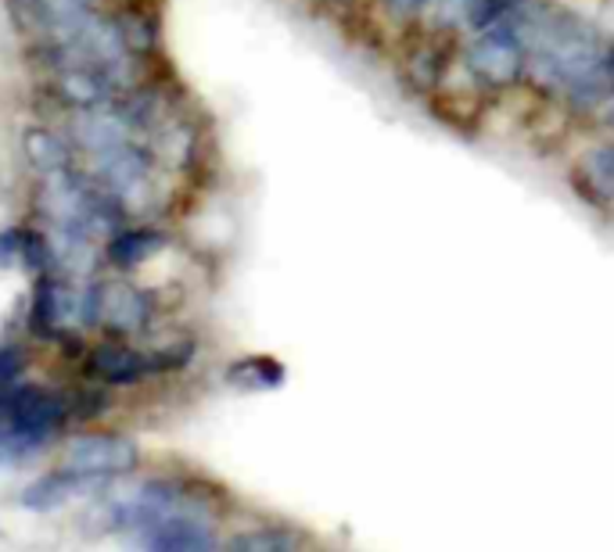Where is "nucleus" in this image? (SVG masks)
<instances>
[{
  "instance_id": "6",
  "label": "nucleus",
  "mask_w": 614,
  "mask_h": 552,
  "mask_svg": "<svg viewBox=\"0 0 614 552\" xmlns=\"http://www.w3.org/2000/svg\"><path fill=\"white\" fill-rule=\"evenodd\" d=\"M147 320H152V301L144 291L122 284V280H108V284H94V323L105 326L116 337H130L141 334Z\"/></svg>"
},
{
  "instance_id": "5",
  "label": "nucleus",
  "mask_w": 614,
  "mask_h": 552,
  "mask_svg": "<svg viewBox=\"0 0 614 552\" xmlns=\"http://www.w3.org/2000/svg\"><path fill=\"white\" fill-rule=\"evenodd\" d=\"M0 412L15 423V427H26V431H36V434H51L61 423L72 417V401L61 395V392H51V387H40V384H15L11 392L0 395Z\"/></svg>"
},
{
  "instance_id": "15",
  "label": "nucleus",
  "mask_w": 614,
  "mask_h": 552,
  "mask_svg": "<svg viewBox=\"0 0 614 552\" xmlns=\"http://www.w3.org/2000/svg\"><path fill=\"white\" fill-rule=\"evenodd\" d=\"M19 259L26 262L29 269H36V273L51 269L55 262H51V241H47V233L22 230V237H19Z\"/></svg>"
},
{
  "instance_id": "10",
  "label": "nucleus",
  "mask_w": 614,
  "mask_h": 552,
  "mask_svg": "<svg viewBox=\"0 0 614 552\" xmlns=\"http://www.w3.org/2000/svg\"><path fill=\"white\" fill-rule=\"evenodd\" d=\"M11 4H15L19 15H26L29 29L47 36L51 29H61V25H69L72 19L94 11L97 0H11Z\"/></svg>"
},
{
  "instance_id": "8",
  "label": "nucleus",
  "mask_w": 614,
  "mask_h": 552,
  "mask_svg": "<svg viewBox=\"0 0 614 552\" xmlns=\"http://www.w3.org/2000/svg\"><path fill=\"white\" fill-rule=\"evenodd\" d=\"M91 484H102L97 477H83V473H72V470H55V473H47L40 477V481H33L29 488H22V506L26 509H36V513H47V509H58V506H66V502L72 495H80L83 488H91Z\"/></svg>"
},
{
  "instance_id": "4",
  "label": "nucleus",
  "mask_w": 614,
  "mask_h": 552,
  "mask_svg": "<svg viewBox=\"0 0 614 552\" xmlns=\"http://www.w3.org/2000/svg\"><path fill=\"white\" fill-rule=\"evenodd\" d=\"M137 463H141V448H137L133 437L116 434V431L80 434L61 452V467L83 477H97V481L133 473Z\"/></svg>"
},
{
  "instance_id": "9",
  "label": "nucleus",
  "mask_w": 614,
  "mask_h": 552,
  "mask_svg": "<svg viewBox=\"0 0 614 552\" xmlns=\"http://www.w3.org/2000/svg\"><path fill=\"white\" fill-rule=\"evenodd\" d=\"M166 241H169L166 233L147 230V226H141V230H116L105 241V259L116 269H137L141 262L155 259L166 248Z\"/></svg>"
},
{
  "instance_id": "14",
  "label": "nucleus",
  "mask_w": 614,
  "mask_h": 552,
  "mask_svg": "<svg viewBox=\"0 0 614 552\" xmlns=\"http://www.w3.org/2000/svg\"><path fill=\"white\" fill-rule=\"evenodd\" d=\"M231 549H245V552H287V549H298V538L273 527V531H248V535L231 538Z\"/></svg>"
},
{
  "instance_id": "1",
  "label": "nucleus",
  "mask_w": 614,
  "mask_h": 552,
  "mask_svg": "<svg viewBox=\"0 0 614 552\" xmlns=\"http://www.w3.org/2000/svg\"><path fill=\"white\" fill-rule=\"evenodd\" d=\"M518 15L529 22V65L543 75L550 86H557L575 100H604L614 94V44L586 22L560 15V11H543L535 15L524 4ZM521 29V25H518Z\"/></svg>"
},
{
  "instance_id": "16",
  "label": "nucleus",
  "mask_w": 614,
  "mask_h": 552,
  "mask_svg": "<svg viewBox=\"0 0 614 552\" xmlns=\"http://www.w3.org/2000/svg\"><path fill=\"white\" fill-rule=\"evenodd\" d=\"M22 370H26V356H22L19 348H0V395L11 392L15 387V381L22 376Z\"/></svg>"
},
{
  "instance_id": "17",
  "label": "nucleus",
  "mask_w": 614,
  "mask_h": 552,
  "mask_svg": "<svg viewBox=\"0 0 614 552\" xmlns=\"http://www.w3.org/2000/svg\"><path fill=\"white\" fill-rule=\"evenodd\" d=\"M399 11H421L424 4H435V0H392Z\"/></svg>"
},
{
  "instance_id": "2",
  "label": "nucleus",
  "mask_w": 614,
  "mask_h": 552,
  "mask_svg": "<svg viewBox=\"0 0 614 552\" xmlns=\"http://www.w3.org/2000/svg\"><path fill=\"white\" fill-rule=\"evenodd\" d=\"M33 331L40 337H66L94 323V284H76L69 276H40L29 312Z\"/></svg>"
},
{
  "instance_id": "11",
  "label": "nucleus",
  "mask_w": 614,
  "mask_h": 552,
  "mask_svg": "<svg viewBox=\"0 0 614 552\" xmlns=\"http://www.w3.org/2000/svg\"><path fill=\"white\" fill-rule=\"evenodd\" d=\"M22 147H26V158L33 161L36 172L51 176V172H61V169H72L69 147L61 144L51 130H29L26 136H22Z\"/></svg>"
},
{
  "instance_id": "3",
  "label": "nucleus",
  "mask_w": 614,
  "mask_h": 552,
  "mask_svg": "<svg viewBox=\"0 0 614 552\" xmlns=\"http://www.w3.org/2000/svg\"><path fill=\"white\" fill-rule=\"evenodd\" d=\"M468 69L488 86H510L529 69V47L518 29V22H496L482 29L468 47Z\"/></svg>"
},
{
  "instance_id": "12",
  "label": "nucleus",
  "mask_w": 614,
  "mask_h": 552,
  "mask_svg": "<svg viewBox=\"0 0 614 552\" xmlns=\"http://www.w3.org/2000/svg\"><path fill=\"white\" fill-rule=\"evenodd\" d=\"M227 381L234 387H245V392H267V387H281L284 384V367L267 356H252L234 362L227 370Z\"/></svg>"
},
{
  "instance_id": "13",
  "label": "nucleus",
  "mask_w": 614,
  "mask_h": 552,
  "mask_svg": "<svg viewBox=\"0 0 614 552\" xmlns=\"http://www.w3.org/2000/svg\"><path fill=\"white\" fill-rule=\"evenodd\" d=\"M586 169V180L589 187L600 194V197H614V144L604 147H593L582 161Z\"/></svg>"
},
{
  "instance_id": "7",
  "label": "nucleus",
  "mask_w": 614,
  "mask_h": 552,
  "mask_svg": "<svg viewBox=\"0 0 614 552\" xmlns=\"http://www.w3.org/2000/svg\"><path fill=\"white\" fill-rule=\"evenodd\" d=\"M147 370H152V362H147L141 351H133L119 341L97 345L91 348V356H86V373L108 387H130L141 381Z\"/></svg>"
}]
</instances>
